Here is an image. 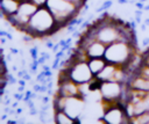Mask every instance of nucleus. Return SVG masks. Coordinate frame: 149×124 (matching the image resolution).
Wrapping results in <instances>:
<instances>
[{
    "instance_id": "obj_5",
    "label": "nucleus",
    "mask_w": 149,
    "mask_h": 124,
    "mask_svg": "<svg viewBox=\"0 0 149 124\" xmlns=\"http://www.w3.org/2000/svg\"><path fill=\"white\" fill-rule=\"evenodd\" d=\"M37 9H38V6L33 0H30V1H21L17 12L15 14L6 17V20L15 29H17L20 31H23V29L27 25L28 21L30 20V17L34 15V13Z\"/></svg>"
},
{
    "instance_id": "obj_8",
    "label": "nucleus",
    "mask_w": 149,
    "mask_h": 124,
    "mask_svg": "<svg viewBox=\"0 0 149 124\" xmlns=\"http://www.w3.org/2000/svg\"><path fill=\"white\" fill-rule=\"evenodd\" d=\"M127 85L130 88H135V89L143 90V92H149V79H147L137 73H133L130 75Z\"/></svg>"
},
{
    "instance_id": "obj_12",
    "label": "nucleus",
    "mask_w": 149,
    "mask_h": 124,
    "mask_svg": "<svg viewBox=\"0 0 149 124\" xmlns=\"http://www.w3.org/2000/svg\"><path fill=\"white\" fill-rule=\"evenodd\" d=\"M130 123H140V124H149V109L143 111L142 114L135 116Z\"/></svg>"
},
{
    "instance_id": "obj_2",
    "label": "nucleus",
    "mask_w": 149,
    "mask_h": 124,
    "mask_svg": "<svg viewBox=\"0 0 149 124\" xmlns=\"http://www.w3.org/2000/svg\"><path fill=\"white\" fill-rule=\"evenodd\" d=\"M47 7L52 13L58 25L63 28H68L78 16L81 10L74 3L68 0H48Z\"/></svg>"
},
{
    "instance_id": "obj_7",
    "label": "nucleus",
    "mask_w": 149,
    "mask_h": 124,
    "mask_svg": "<svg viewBox=\"0 0 149 124\" xmlns=\"http://www.w3.org/2000/svg\"><path fill=\"white\" fill-rule=\"evenodd\" d=\"M106 48H107L106 44H104L102 42H100L98 39H94L83 50V52L85 53L87 59L88 58H97V57H105Z\"/></svg>"
},
{
    "instance_id": "obj_3",
    "label": "nucleus",
    "mask_w": 149,
    "mask_h": 124,
    "mask_svg": "<svg viewBox=\"0 0 149 124\" xmlns=\"http://www.w3.org/2000/svg\"><path fill=\"white\" fill-rule=\"evenodd\" d=\"M136 53V44H132L125 41H118L107 45L105 58L111 64L126 67Z\"/></svg>"
},
{
    "instance_id": "obj_14",
    "label": "nucleus",
    "mask_w": 149,
    "mask_h": 124,
    "mask_svg": "<svg viewBox=\"0 0 149 124\" xmlns=\"http://www.w3.org/2000/svg\"><path fill=\"white\" fill-rule=\"evenodd\" d=\"M38 7H43V6H47V2L48 0H33Z\"/></svg>"
},
{
    "instance_id": "obj_13",
    "label": "nucleus",
    "mask_w": 149,
    "mask_h": 124,
    "mask_svg": "<svg viewBox=\"0 0 149 124\" xmlns=\"http://www.w3.org/2000/svg\"><path fill=\"white\" fill-rule=\"evenodd\" d=\"M68 1L74 3V5H76L77 7H79L80 9H83L84 6H85V3H86V0H68Z\"/></svg>"
},
{
    "instance_id": "obj_9",
    "label": "nucleus",
    "mask_w": 149,
    "mask_h": 124,
    "mask_svg": "<svg viewBox=\"0 0 149 124\" xmlns=\"http://www.w3.org/2000/svg\"><path fill=\"white\" fill-rule=\"evenodd\" d=\"M21 3V0H1L0 7H1V15L3 19L15 14L19 9V6Z\"/></svg>"
},
{
    "instance_id": "obj_16",
    "label": "nucleus",
    "mask_w": 149,
    "mask_h": 124,
    "mask_svg": "<svg viewBox=\"0 0 149 124\" xmlns=\"http://www.w3.org/2000/svg\"><path fill=\"white\" fill-rule=\"evenodd\" d=\"M86 1H87V0H86Z\"/></svg>"
},
{
    "instance_id": "obj_6",
    "label": "nucleus",
    "mask_w": 149,
    "mask_h": 124,
    "mask_svg": "<svg viewBox=\"0 0 149 124\" xmlns=\"http://www.w3.org/2000/svg\"><path fill=\"white\" fill-rule=\"evenodd\" d=\"M128 85L119 81H101L99 87V95L102 101L122 102Z\"/></svg>"
},
{
    "instance_id": "obj_1",
    "label": "nucleus",
    "mask_w": 149,
    "mask_h": 124,
    "mask_svg": "<svg viewBox=\"0 0 149 124\" xmlns=\"http://www.w3.org/2000/svg\"><path fill=\"white\" fill-rule=\"evenodd\" d=\"M58 30H62V28L56 22L52 13L47 6H43L38 7V9L34 13L22 32L30 35L35 39L52 36Z\"/></svg>"
},
{
    "instance_id": "obj_15",
    "label": "nucleus",
    "mask_w": 149,
    "mask_h": 124,
    "mask_svg": "<svg viewBox=\"0 0 149 124\" xmlns=\"http://www.w3.org/2000/svg\"><path fill=\"white\" fill-rule=\"evenodd\" d=\"M21 1H30V0H21Z\"/></svg>"
},
{
    "instance_id": "obj_4",
    "label": "nucleus",
    "mask_w": 149,
    "mask_h": 124,
    "mask_svg": "<svg viewBox=\"0 0 149 124\" xmlns=\"http://www.w3.org/2000/svg\"><path fill=\"white\" fill-rule=\"evenodd\" d=\"M52 109L55 110H64L66 114H69L73 119H76L77 123L81 122V116H84L86 110V101L85 96H71L65 97L59 94H55L54 102H52Z\"/></svg>"
},
{
    "instance_id": "obj_11",
    "label": "nucleus",
    "mask_w": 149,
    "mask_h": 124,
    "mask_svg": "<svg viewBox=\"0 0 149 124\" xmlns=\"http://www.w3.org/2000/svg\"><path fill=\"white\" fill-rule=\"evenodd\" d=\"M54 122L55 123H58V124H72V123H77L76 119H73L64 110H55V109H54Z\"/></svg>"
},
{
    "instance_id": "obj_10",
    "label": "nucleus",
    "mask_w": 149,
    "mask_h": 124,
    "mask_svg": "<svg viewBox=\"0 0 149 124\" xmlns=\"http://www.w3.org/2000/svg\"><path fill=\"white\" fill-rule=\"evenodd\" d=\"M87 63H88V66H90L92 73L94 75H97L105 68V66L107 65L108 61L106 60L105 57H97V58H88Z\"/></svg>"
}]
</instances>
